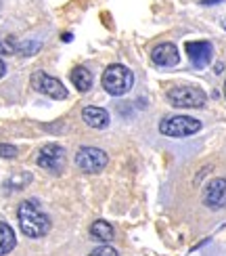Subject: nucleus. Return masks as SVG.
<instances>
[{"label": "nucleus", "mask_w": 226, "mask_h": 256, "mask_svg": "<svg viewBox=\"0 0 226 256\" xmlns=\"http://www.w3.org/2000/svg\"><path fill=\"white\" fill-rule=\"evenodd\" d=\"M29 180H31L29 172H15L4 183V189H8V191H21V189H25V185L29 183Z\"/></svg>", "instance_id": "15"}, {"label": "nucleus", "mask_w": 226, "mask_h": 256, "mask_svg": "<svg viewBox=\"0 0 226 256\" xmlns=\"http://www.w3.org/2000/svg\"><path fill=\"white\" fill-rule=\"evenodd\" d=\"M212 2H220V0H203V4H206V6L212 4Z\"/></svg>", "instance_id": "21"}, {"label": "nucleus", "mask_w": 226, "mask_h": 256, "mask_svg": "<svg viewBox=\"0 0 226 256\" xmlns=\"http://www.w3.org/2000/svg\"><path fill=\"white\" fill-rule=\"evenodd\" d=\"M42 48V42L40 40H29V42H19L17 44V52L21 57H31Z\"/></svg>", "instance_id": "16"}, {"label": "nucleus", "mask_w": 226, "mask_h": 256, "mask_svg": "<svg viewBox=\"0 0 226 256\" xmlns=\"http://www.w3.org/2000/svg\"><path fill=\"white\" fill-rule=\"evenodd\" d=\"M82 118H84V122L88 124L90 128H107V126H109V114H107L103 108H94V105H90V108H84Z\"/></svg>", "instance_id": "11"}, {"label": "nucleus", "mask_w": 226, "mask_h": 256, "mask_svg": "<svg viewBox=\"0 0 226 256\" xmlns=\"http://www.w3.org/2000/svg\"><path fill=\"white\" fill-rule=\"evenodd\" d=\"M187 55L191 59V63L195 68L203 70L206 66H210V61L214 57V46H212V42L208 40H197V42H187Z\"/></svg>", "instance_id": "9"}, {"label": "nucleus", "mask_w": 226, "mask_h": 256, "mask_svg": "<svg viewBox=\"0 0 226 256\" xmlns=\"http://www.w3.org/2000/svg\"><path fill=\"white\" fill-rule=\"evenodd\" d=\"M38 166L48 170L52 174H59L65 166V149L57 143H48L38 152Z\"/></svg>", "instance_id": "7"}, {"label": "nucleus", "mask_w": 226, "mask_h": 256, "mask_svg": "<svg viewBox=\"0 0 226 256\" xmlns=\"http://www.w3.org/2000/svg\"><path fill=\"white\" fill-rule=\"evenodd\" d=\"M90 236L99 242H111L113 240V227L107 220H94L90 225Z\"/></svg>", "instance_id": "14"}, {"label": "nucleus", "mask_w": 226, "mask_h": 256, "mask_svg": "<svg viewBox=\"0 0 226 256\" xmlns=\"http://www.w3.org/2000/svg\"><path fill=\"white\" fill-rule=\"evenodd\" d=\"M88 256H120V254H117V250H113L111 246H101V248L92 250Z\"/></svg>", "instance_id": "19"}, {"label": "nucleus", "mask_w": 226, "mask_h": 256, "mask_svg": "<svg viewBox=\"0 0 226 256\" xmlns=\"http://www.w3.org/2000/svg\"><path fill=\"white\" fill-rule=\"evenodd\" d=\"M203 204L210 210L226 208V176L212 178L208 187L203 189Z\"/></svg>", "instance_id": "8"}, {"label": "nucleus", "mask_w": 226, "mask_h": 256, "mask_svg": "<svg viewBox=\"0 0 226 256\" xmlns=\"http://www.w3.org/2000/svg\"><path fill=\"white\" fill-rule=\"evenodd\" d=\"M29 82H31V86H34L38 92L46 94V97H50V99L61 101V99L67 97V88L63 86V82L57 80V78H52V76H48L46 72H34V74H31V78H29Z\"/></svg>", "instance_id": "6"}, {"label": "nucleus", "mask_w": 226, "mask_h": 256, "mask_svg": "<svg viewBox=\"0 0 226 256\" xmlns=\"http://www.w3.org/2000/svg\"><path fill=\"white\" fill-rule=\"evenodd\" d=\"M107 162H109V156L103 149H96V147H80L78 154H75V166L86 174L101 172L107 166Z\"/></svg>", "instance_id": "4"}, {"label": "nucleus", "mask_w": 226, "mask_h": 256, "mask_svg": "<svg viewBox=\"0 0 226 256\" xmlns=\"http://www.w3.org/2000/svg\"><path fill=\"white\" fill-rule=\"evenodd\" d=\"M168 99L178 110H199L206 105L208 94L197 86H176L168 92Z\"/></svg>", "instance_id": "3"}, {"label": "nucleus", "mask_w": 226, "mask_h": 256, "mask_svg": "<svg viewBox=\"0 0 226 256\" xmlns=\"http://www.w3.org/2000/svg\"><path fill=\"white\" fill-rule=\"evenodd\" d=\"M4 72H6V66H4V61H2V59H0V78H2V76H4Z\"/></svg>", "instance_id": "20"}, {"label": "nucleus", "mask_w": 226, "mask_h": 256, "mask_svg": "<svg viewBox=\"0 0 226 256\" xmlns=\"http://www.w3.org/2000/svg\"><path fill=\"white\" fill-rule=\"evenodd\" d=\"M224 94H226V82H224Z\"/></svg>", "instance_id": "23"}, {"label": "nucleus", "mask_w": 226, "mask_h": 256, "mask_svg": "<svg viewBox=\"0 0 226 256\" xmlns=\"http://www.w3.org/2000/svg\"><path fill=\"white\" fill-rule=\"evenodd\" d=\"M201 130V122L189 116H174L159 122V132L166 136H189Z\"/></svg>", "instance_id": "5"}, {"label": "nucleus", "mask_w": 226, "mask_h": 256, "mask_svg": "<svg viewBox=\"0 0 226 256\" xmlns=\"http://www.w3.org/2000/svg\"><path fill=\"white\" fill-rule=\"evenodd\" d=\"M17 218H19L21 231L27 238H44L50 231V218L40 210L38 202L34 200L21 202L17 210Z\"/></svg>", "instance_id": "1"}, {"label": "nucleus", "mask_w": 226, "mask_h": 256, "mask_svg": "<svg viewBox=\"0 0 226 256\" xmlns=\"http://www.w3.org/2000/svg\"><path fill=\"white\" fill-rule=\"evenodd\" d=\"M101 84H103V88L107 92L113 94V97H122V94H126L128 90L132 88L134 74L126 66H122V63H113V66H109L103 72Z\"/></svg>", "instance_id": "2"}, {"label": "nucleus", "mask_w": 226, "mask_h": 256, "mask_svg": "<svg viewBox=\"0 0 226 256\" xmlns=\"http://www.w3.org/2000/svg\"><path fill=\"white\" fill-rule=\"evenodd\" d=\"M71 82L80 92H88L92 86V74L86 68H73L71 72Z\"/></svg>", "instance_id": "13"}, {"label": "nucleus", "mask_w": 226, "mask_h": 256, "mask_svg": "<svg viewBox=\"0 0 226 256\" xmlns=\"http://www.w3.org/2000/svg\"><path fill=\"white\" fill-rule=\"evenodd\" d=\"M222 26H224V30H226V17H224V24H222Z\"/></svg>", "instance_id": "22"}, {"label": "nucleus", "mask_w": 226, "mask_h": 256, "mask_svg": "<svg viewBox=\"0 0 226 256\" xmlns=\"http://www.w3.org/2000/svg\"><path fill=\"white\" fill-rule=\"evenodd\" d=\"M151 59H153V63L159 68H174V66H178L180 55H178V48L172 44V42H164V44H157L151 50Z\"/></svg>", "instance_id": "10"}, {"label": "nucleus", "mask_w": 226, "mask_h": 256, "mask_svg": "<svg viewBox=\"0 0 226 256\" xmlns=\"http://www.w3.org/2000/svg\"><path fill=\"white\" fill-rule=\"evenodd\" d=\"M15 244H17V238H15L13 227L6 225V222H0V256L8 254L15 248Z\"/></svg>", "instance_id": "12"}, {"label": "nucleus", "mask_w": 226, "mask_h": 256, "mask_svg": "<svg viewBox=\"0 0 226 256\" xmlns=\"http://www.w3.org/2000/svg\"><path fill=\"white\" fill-rule=\"evenodd\" d=\"M17 52V44L10 38H0V55H13Z\"/></svg>", "instance_id": "17"}, {"label": "nucleus", "mask_w": 226, "mask_h": 256, "mask_svg": "<svg viewBox=\"0 0 226 256\" xmlns=\"http://www.w3.org/2000/svg\"><path fill=\"white\" fill-rule=\"evenodd\" d=\"M0 158H6V160L17 158V147L6 145V143H0Z\"/></svg>", "instance_id": "18"}]
</instances>
